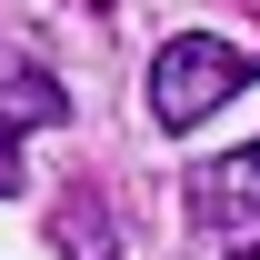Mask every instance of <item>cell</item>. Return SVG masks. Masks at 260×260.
I'll return each instance as SVG.
<instances>
[{
    "label": "cell",
    "instance_id": "obj_1",
    "mask_svg": "<svg viewBox=\"0 0 260 260\" xmlns=\"http://www.w3.org/2000/svg\"><path fill=\"white\" fill-rule=\"evenodd\" d=\"M250 70H260V50H240V40H220V30H170L160 60H150V120H160V130H200Z\"/></svg>",
    "mask_w": 260,
    "mask_h": 260
},
{
    "label": "cell",
    "instance_id": "obj_2",
    "mask_svg": "<svg viewBox=\"0 0 260 260\" xmlns=\"http://www.w3.org/2000/svg\"><path fill=\"white\" fill-rule=\"evenodd\" d=\"M70 120V90L30 50H0V190H20V140L30 130H60Z\"/></svg>",
    "mask_w": 260,
    "mask_h": 260
},
{
    "label": "cell",
    "instance_id": "obj_3",
    "mask_svg": "<svg viewBox=\"0 0 260 260\" xmlns=\"http://www.w3.org/2000/svg\"><path fill=\"white\" fill-rule=\"evenodd\" d=\"M50 250H60V260H120V230H110V210L90 200V180L60 190V210H50Z\"/></svg>",
    "mask_w": 260,
    "mask_h": 260
},
{
    "label": "cell",
    "instance_id": "obj_4",
    "mask_svg": "<svg viewBox=\"0 0 260 260\" xmlns=\"http://www.w3.org/2000/svg\"><path fill=\"white\" fill-rule=\"evenodd\" d=\"M230 260H260V250H230Z\"/></svg>",
    "mask_w": 260,
    "mask_h": 260
},
{
    "label": "cell",
    "instance_id": "obj_5",
    "mask_svg": "<svg viewBox=\"0 0 260 260\" xmlns=\"http://www.w3.org/2000/svg\"><path fill=\"white\" fill-rule=\"evenodd\" d=\"M250 150H260V140H250Z\"/></svg>",
    "mask_w": 260,
    "mask_h": 260
}]
</instances>
